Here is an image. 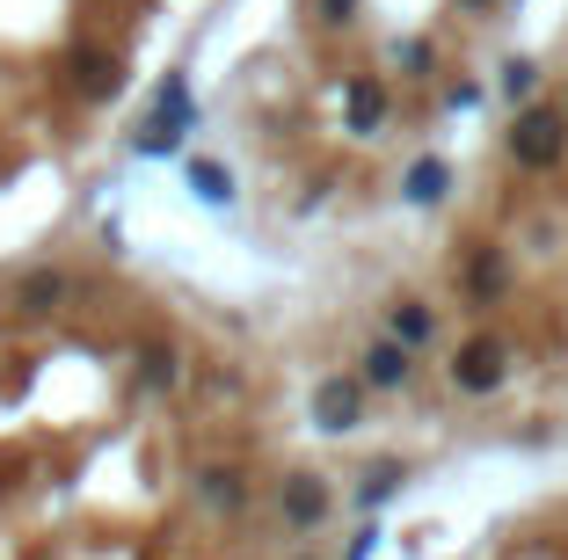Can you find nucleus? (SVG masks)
<instances>
[{
  "mask_svg": "<svg viewBox=\"0 0 568 560\" xmlns=\"http://www.w3.org/2000/svg\"><path fill=\"white\" fill-rule=\"evenodd\" d=\"M503 153L518 175H547V167L568 161V110L561 102H525L510 116V132H503Z\"/></svg>",
  "mask_w": 568,
  "mask_h": 560,
  "instance_id": "nucleus-1",
  "label": "nucleus"
},
{
  "mask_svg": "<svg viewBox=\"0 0 568 560\" xmlns=\"http://www.w3.org/2000/svg\"><path fill=\"white\" fill-rule=\"evenodd\" d=\"M190 124H197L190 81H183V73H168V81H161V95H153V110H146V124L132 132V153H146V161H168V153H183Z\"/></svg>",
  "mask_w": 568,
  "mask_h": 560,
  "instance_id": "nucleus-2",
  "label": "nucleus"
},
{
  "mask_svg": "<svg viewBox=\"0 0 568 560\" xmlns=\"http://www.w3.org/2000/svg\"><path fill=\"white\" fill-rule=\"evenodd\" d=\"M510 364H518V349L503 343L496 328H481V335H467V343L452 349L445 379H452V394H474V400H488L503 379H510Z\"/></svg>",
  "mask_w": 568,
  "mask_h": 560,
  "instance_id": "nucleus-3",
  "label": "nucleus"
},
{
  "mask_svg": "<svg viewBox=\"0 0 568 560\" xmlns=\"http://www.w3.org/2000/svg\"><path fill=\"white\" fill-rule=\"evenodd\" d=\"M306 415H314L321 437H351V429L365 422V379H357V371H328V379H314Z\"/></svg>",
  "mask_w": 568,
  "mask_h": 560,
  "instance_id": "nucleus-4",
  "label": "nucleus"
},
{
  "mask_svg": "<svg viewBox=\"0 0 568 560\" xmlns=\"http://www.w3.org/2000/svg\"><path fill=\"white\" fill-rule=\"evenodd\" d=\"M328 517H335V495H328V480H321V474H306V466H300V474L277 480V525L284 531H321Z\"/></svg>",
  "mask_w": 568,
  "mask_h": 560,
  "instance_id": "nucleus-5",
  "label": "nucleus"
},
{
  "mask_svg": "<svg viewBox=\"0 0 568 560\" xmlns=\"http://www.w3.org/2000/svg\"><path fill=\"white\" fill-rule=\"evenodd\" d=\"M67 88L81 102H110L124 88V67H118V51H102V44H73L67 51Z\"/></svg>",
  "mask_w": 568,
  "mask_h": 560,
  "instance_id": "nucleus-6",
  "label": "nucleus"
},
{
  "mask_svg": "<svg viewBox=\"0 0 568 560\" xmlns=\"http://www.w3.org/2000/svg\"><path fill=\"white\" fill-rule=\"evenodd\" d=\"M357 379H365V394H408V386H416V349L379 335V343L357 357Z\"/></svg>",
  "mask_w": 568,
  "mask_h": 560,
  "instance_id": "nucleus-7",
  "label": "nucleus"
},
{
  "mask_svg": "<svg viewBox=\"0 0 568 560\" xmlns=\"http://www.w3.org/2000/svg\"><path fill=\"white\" fill-rule=\"evenodd\" d=\"M343 132L351 139L386 132V81L379 73H351V81H343Z\"/></svg>",
  "mask_w": 568,
  "mask_h": 560,
  "instance_id": "nucleus-8",
  "label": "nucleus"
},
{
  "mask_svg": "<svg viewBox=\"0 0 568 560\" xmlns=\"http://www.w3.org/2000/svg\"><path fill=\"white\" fill-rule=\"evenodd\" d=\"M452 182H459V175H452L445 153H416V161L402 167V204H408V212H437V204L452 197Z\"/></svg>",
  "mask_w": 568,
  "mask_h": 560,
  "instance_id": "nucleus-9",
  "label": "nucleus"
},
{
  "mask_svg": "<svg viewBox=\"0 0 568 560\" xmlns=\"http://www.w3.org/2000/svg\"><path fill=\"white\" fill-rule=\"evenodd\" d=\"M248 474H241V466H197V502L212 517H241L248 510Z\"/></svg>",
  "mask_w": 568,
  "mask_h": 560,
  "instance_id": "nucleus-10",
  "label": "nucleus"
},
{
  "mask_svg": "<svg viewBox=\"0 0 568 560\" xmlns=\"http://www.w3.org/2000/svg\"><path fill=\"white\" fill-rule=\"evenodd\" d=\"M459 292L474 306H496L510 292V263H503V247H467V269H459Z\"/></svg>",
  "mask_w": 568,
  "mask_h": 560,
  "instance_id": "nucleus-11",
  "label": "nucleus"
},
{
  "mask_svg": "<svg viewBox=\"0 0 568 560\" xmlns=\"http://www.w3.org/2000/svg\"><path fill=\"white\" fill-rule=\"evenodd\" d=\"M386 343L430 349L437 343V306H430V298H394V306H386Z\"/></svg>",
  "mask_w": 568,
  "mask_h": 560,
  "instance_id": "nucleus-12",
  "label": "nucleus"
},
{
  "mask_svg": "<svg viewBox=\"0 0 568 560\" xmlns=\"http://www.w3.org/2000/svg\"><path fill=\"white\" fill-rule=\"evenodd\" d=\"M73 298V277L67 269H30V277L16 284V314H30V320H51L59 306Z\"/></svg>",
  "mask_w": 568,
  "mask_h": 560,
  "instance_id": "nucleus-13",
  "label": "nucleus"
},
{
  "mask_svg": "<svg viewBox=\"0 0 568 560\" xmlns=\"http://www.w3.org/2000/svg\"><path fill=\"white\" fill-rule=\"evenodd\" d=\"M408 488V466L402 459H379V466H365V474H357V510H386V502H394V495Z\"/></svg>",
  "mask_w": 568,
  "mask_h": 560,
  "instance_id": "nucleus-14",
  "label": "nucleus"
},
{
  "mask_svg": "<svg viewBox=\"0 0 568 560\" xmlns=\"http://www.w3.org/2000/svg\"><path fill=\"white\" fill-rule=\"evenodd\" d=\"M139 386H146V394H175V386H183V349L175 343H146L139 349Z\"/></svg>",
  "mask_w": 568,
  "mask_h": 560,
  "instance_id": "nucleus-15",
  "label": "nucleus"
},
{
  "mask_svg": "<svg viewBox=\"0 0 568 560\" xmlns=\"http://www.w3.org/2000/svg\"><path fill=\"white\" fill-rule=\"evenodd\" d=\"M190 197H197L204 212H226V204H234V167L226 161H190Z\"/></svg>",
  "mask_w": 568,
  "mask_h": 560,
  "instance_id": "nucleus-16",
  "label": "nucleus"
},
{
  "mask_svg": "<svg viewBox=\"0 0 568 560\" xmlns=\"http://www.w3.org/2000/svg\"><path fill=\"white\" fill-rule=\"evenodd\" d=\"M496 88L510 110H525V102H539V59H503L496 67Z\"/></svg>",
  "mask_w": 568,
  "mask_h": 560,
  "instance_id": "nucleus-17",
  "label": "nucleus"
},
{
  "mask_svg": "<svg viewBox=\"0 0 568 560\" xmlns=\"http://www.w3.org/2000/svg\"><path fill=\"white\" fill-rule=\"evenodd\" d=\"M394 67H402L408 81H430V67H437V51L423 44V37H408V44H394Z\"/></svg>",
  "mask_w": 568,
  "mask_h": 560,
  "instance_id": "nucleus-18",
  "label": "nucleus"
},
{
  "mask_svg": "<svg viewBox=\"0 0 568 560\" xmlns=\"http://www.w3.org/2000/svg\"><path fill=\"white\" fill-rule=\"evenodd\" d=\"M379 539H386L379 525H357V539H351V553H343V560H372V553H379Z\"/></svg>",
  "mask_w": 568,
  "mask_h": 560,
  "instance_id": "nucleus-19",
  "label": "nucleus"
},
{
  "mask_svg": "<svg viewBox=\"0 0 568 560\" xmlns=\"http://www.w3.org/2000/svg\"><path fill=\"white\" fill-rule=\"evenodd\" d=\"M445 102H452V110H474V102H481V81H452Z\"/></svg>",
  "mask_w": 568,
  "mask_h": 560,
  "instance_id": "nucleus-20",
  "label": "nucleus"
},
{
  "mask_svg": "<svg viewBox=\"0 0 568 560\" xmlns=\"http://www.w3.org/2000/svg\"><path fill=\"white\" fill-rule=\"evenodd\" d=\"M314 16H321V22H351L357 0H314Z\"/></svg>",
  "mask_w": 568,
  "mask_h": 560,
  "instance_id": "nucleus-21",
  "label": "nucleus"
},
{
  "mask_svg": "<svg viewBox=\"0 0 568 560\" xmlns=\"http://www.w3.org/2000/svg\"><path fill=\"white\" fill-rule=\"evenodd\" d=\"M510 560H561V553H547V546H525V553H510Z\"/></svg>",
  "mask_w": 568,
  "mask_h": 560,
  "instance_id": "nucleus-22",
  "label": "nucleus"
},
{
  "mask_svg": "<svg viewBox=\"0 0 568 560\" xmlns=\"http://www.w3.org/2000/svg\"><path fill=\"white\" fill-rule=\"evenodd\" d=\"M459 8H488V0H459Z\"/></svg>",
  "mask_w": 568,
  "mask_h": 560,
  "instance_id": "nucleus-23",
  "label": "nucleus"
},
{
  "mask_svg": "<svg viewBox=\"0 0 568 560\" xmlns=\"http://www.w3.org/2000/svg\"><path fill=\"white\" fill-rule=\"evenodd\" d=\"M292 560H321V553H292Z\"/></svg>",
  "mask_w": 568,
  "mask_h": 560,
  "instance_id": "nucleus-24",
  "label": "nucleus"
},
{
  "mask_svg": "<svg viewBox=\"0 0 568 560\" xmlns=\"http://www.w3.org/2000/svg\"><path fill=\"white\" fill-rule=\"evenodd\" d=\"M561 110H568V102H561Z\"/></svg>",
  "mask_w": 568,
  "mask_h": 560,
  "instance_id": "nucleus-25",
  "label": "nucleus"
}]
</instances>
